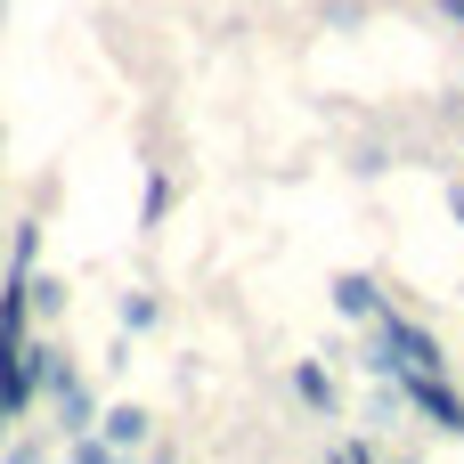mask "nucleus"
<instances>
[{"instance_id": "nucleus-1", "label": "nucleus", "mask_w": 464, "mask_h": 464, "mask_svg": "<svg viewBox=\"0 0 464 464\" xmlns=\"http://www.w3.org/2000/svg\"><path fill=\"white\" fill-rule=\"evenodd\" d=\"M400 392H408V408H416L424 424H440V432H464V392H449L440 375H400Z\"/></svg>"}, {"instance_id": "nucleus-2", "label": "nucleus", "mask_w": 464, "mask_h": 464, "mask_svg": "<svg viewBox=\"0 0 464 464\" xmlns=\"http://www.w3.org/2000/svg\"><path fill=\"white\" fill-rule=\"evenodd\" d=\"M383 334H392V351H400V375H440V367H449L440 343H432L416 318H392V310H383Z\"/></svg>"}, {"instance_id": "nucleus-3", "label": "nucleus", "mask_w": 464, "mask_h": 464, "mask_svg": "<svg viewBox=\"0 0 464 464\" xmlns=\"http://www.w3.org/2000/svg\"><path fill=\"white\" fill-rule=\"evenodd\" d=\"M326 294H334V310H343V318H383V285H375L367 269H343Z\"/></svg>"}, {"instance_id": "nucleus-4", "label": "nucleus", "mask_w": 464, "mask_h": 464, "mask_svg": "<svg viewBox=\"0 0 464 464\" xmlns=\"http://www.w3.org/2000/svg\"><path fill=\"white\" fill-rule=\"evenodd\" d=\"M98 432H106V449L122 457V449H147V440H155V416H147V408H106Z\"/></svg>"}, {"instance_id": "nucleus-5", "label": "nucleus", "mask_w": 464, "mask_h": 464, "mask_svg": "<svg viewBox=\"0 0 464 464\" xmlns=\"http://www.w3.org/2000/svg\"><path fill=\"white\" fill-rule=\"evenodd\" d=\"M294 400L318 408V416H334V375H326L318 359H302V367H294Z\"/></svg>"}, {"instance_id": "nucleus-6", "label": "nucleus", "mask_w": 464, "mask_h": 464, "mask_svg": "<svg viewBox=\"0 0 464 464\" xmlns=\"http://www.w3.org/2000/svg\"><path fill=\"white\" fill-rule=\"evenodd\" d=\"M163 212H171V179H163V171H147V196H139V228H155Z\"/></svg>"}, {"instance_id": "nucleus-7", "label": "nucleus", "mask_w": 464, "mask_h": 464, "mask_svg": "<svg viewBox=\"0 0 464 464\" xmlns=\"http://www.w3.org/2000/svg\"><path fill=\"white\" fill-rule=\"evenodd\" d=\"M155 318H163V302H155V294H122V334H147Z\"/></svg>"}, {"instance_id": "nucleus-8", "label": "nucleus", "mask_w": 464, "mask_h": 464, "mask_svg": "<svg viewBox=\"0 0 464 464\" xmlns=\"http://www.w3.org/2000/svg\"><path fill=\"white\" fill-rule=\"evenodd\" d=\"M33 310L57 318V310H65V285H57V277H33Z\"/></svg>"}, {"instance_id": "nucleus-9", "label": "nucleus", "mask_w": 464, "mask_h": 464, "mask_svg": "<svg viewBox=\"0 0 464 464\" xmlns=\"http://www.w3.org/2000/svg\"><path fill=\"white\" fill-rule=\"evenodd\" d=\"M440 16H449V24H464V0H440Z\"/></svg>"}, {"instance_id": "nucleus-10", "label": "nucleus", "mask_w": 464, "mask_h": 464, "mask_svg": "<svg viewBox=\"0 0 464 464\" xmlns=\"http://www.w3.org/2000/svg\"><path fill=\"white\" fill-rule=\"evenodd\" d=\"M449 204H457V228H464V188H457V196H449Z\"/></svg>"}]
</instances>
